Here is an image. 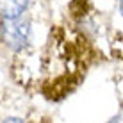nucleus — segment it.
Instances as JSON below:
<instances>
[{"label":"nucleus","mask_w":123,"mask_h":123,"mask_svg":"<svg viewBox=\"0 0 123 123\" xmlns=\"http://www.w3.org/2000/svg\"><path fill=\"white\" fill-rule=\"evenodd\" d=\"M4 123H25L23 120H20V118H7Z\"/></svg>","instance_id":"3"},{"label":"nucleus","mask_w":123,"mask_h":123,"mask_svg":"<svg viewBox=\"0 0 123 123\" xmlns=\"http://www.w3.org/2000/svg\"><path fill=\"white\" fill-rule=\"evenodd\" d=\"M31 37V27L29 22L22 18L4 20L0 22V41L12 50H22Z\"/></svg>","instance_id":"1"},{"label":"nucleus","mask_w":123,"mask_h":123,"mask_svg":"<svg viewBox=\"0 0 123 123\" xmlns=\"http://www.w3.org/2000/svg\"><path fill=\"white\" fill-rule=\"evenodd\" d=\"M118 12H120L121 18H123V0H118Z\"/></svg>","instance_id":"4"},{"label":"nucleus","mask_w":123,"mask_h":123,"mask_svg":"<svg viewBox=\"0 0 123 123\" xmlns=\"http://www.w3.org/2000/svg\"><path fill=\"white\" fill-rule=\"evenodd\" d=\"M27 6L29 0H0V22L22 18Z\"/></svg>","instance_id":"2"}]
</instances>
